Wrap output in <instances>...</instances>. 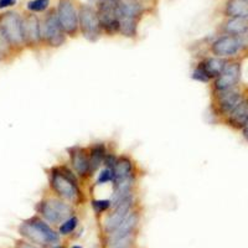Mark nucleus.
<instances>
[{
  "mask_svg": "<svg viewBox=\"0 0 248 248\" xmlns=\"http://www.w3.org/2000/svg\"><path fill=\"white\" fill-rule=\"evenodd\" d=\"M46 171L51 191L56 196L74 206H81L86 202V196L79 186V178L71 165L60 164Z\"/></svg>",
  "mask_w": 248,
  "mask_h": 248,
  "instance_id": "1",
  "label": "nucleus"
},
{
  "mask_svg": "<svg viewBox=\"0 0 248 248\" xmlns=\"http://www.w3.org/2000/svg\"><path fill=\"white\" fill-rule=\"evenodd\" d=\"M19 233L26 238V241L43 248H50L59 245L61 243L62 237L59 231L52 229V226L40 216L31 217L20 223Z\"/></svg>",
  "mask_w": 248,
  "mask_h": 248,
  "instance_id": "2",
  "label": "nucleus"
},
{
  "mask_svg": "<svg viewBox=\"0 0 248 248\" xmlns=\"http://www.w3.org/2000/svg\"><path fill=\"white\" fill-rule=\"evenodd\" d=\"M247 93L248 86L243 85V83L231 88V90L211 93L210 110H211L214 118H216L217 122L225 119L237 106L240 105Z\"/></svg>",
  "mask_w": 248,
  "mask_h": 248,
  "instance_id": "3",
  "label": "nucleus"
},
{
  "mask_svg": "<svg viewBox=\"0 0 248 248\" xmlns=\"http://www.w3.org/2000/svg\"><path fill=\"white\" fill-rule=\"evenodd\" d=\"M36 212L51 226H60L74 216L75 209L74 205L62 200L54 194L52 196H47L37 202Z\"/></svg>",
  "mask_w": 248,
  "mask_h": 248,
  "instance_id": "4",
  "label": "nucleus"
},
{
  "mask_svg": "<svg viewBox=\"0 0 248 248\" xmlns=\"http://www.w3.org/2000/svg\"><path fill=\"white\" fill-rule=\"evenodd\" d=\"M119 34L128 39L138 35V25L143 15V6L138 0H118Z\"/></svg>",
  "mask_w": 248,
  "mask_h": 248,
  "instance_id": "5",
  "label": "nucleus"
},
{
  "mask_svg": "<svg viewBox=\"0 0 248 248\" xmlns=\"http://www.w3.org/2000/svg\"><path fill=\"white\" fill-rule=\"evenodd\" d=\"M242 57L230 59L222 74L211 82V93L231 90L242 83Z\"/></svg>",
  "mask_w": 248,
  "mask_h": 248,
  "instance_id": "6",
  "label": "nucleus"
},
{
  "mask_svg": "<svg viewBox=\"0 0 248 248\" xmlns=\"http://www.w3.org/2000/svg\"><path fill=\"white\" fill-rule=\"evenodd\" d=\"M0 31L10 45L20 46L25 43L24 39V19L15 12L0 15Z\"/></svg>",
  "mask_w": 248,
  "mask_h": 248,
  "instance_id": "7",
  "label": "nucleus"
},
{
  "mask_svg": "<svg viewBox=\"0 0 248 248\" xmlns=\"http://www.w3.org/2000/svg\"><path fill=\"white\" fill-rule=\"evenodd\" d=\"M79 31L82 36L90 43H96L102 36V26L97 9L90 5H82L78 12Z\"/></svg>",
  "mask_w": 248,
  "mask_h": 248,
  "instance_id": "8",
  "label": "nucleus"
},
{
  "mask_svg": "<svg viewBox=\"0 0 248 248\" xmlns=\"http://www.w3.org/2000/svg\"><path fill=\"white\" fill-rule=\"evenodd\" d=\"M41 31H43V41L50 47H61L62 45H65L67 35L65 34L60 24L56 10H51L47 13L41 25Z\"/></svg>",
  "mask_w": 248,
  "mask_h": 248,
  "instance_id": "9",
  "label": "nucleus"
},
{
  "mask_svg": "<svg viewBox=\"0 0 248 248\" xmlns=\"http://www.w3.org/2000/svg\"><path fill=\"white\" fill-rule=\"evenodd\" d=\"M141 222V209L140 206L137 205L132 211L128 214V216L122 221L121 225L117 227L114 231L110 233L106 234L103 241H105V247L108 248L113 242H116L117 240L122 238L124 236H128L134 232H139V226Z\"/></svg>",
  "mask_w": 248,
  "mask_h": 248,
  "instance_id": "10",
  "label": "nucleus"
},
{
  "mask_svg": "<svg viewBox=\"0 0 248 248\" xmlns=\"http://www.w3.org/2000/svg\"><path fill=\"white\" fill-rule=\"evenodd\" d=\"M57 17L65 34L76 37L79 31V15L71 0H60L56 9Z\"/></svg>",
  "mask_w": 248,
  "mask_h": 248,
  "instance_id": "11",
  "label": "nucleus"
},
{
  "mask_svg": "<svg viewBox=\"0 0 248 248\" xmlns=\"http://www.w3.org/2000/svg\"><path fill=\"white\" fill-rule=\"evenodd\" d=\"M118 0H98L97 13L103 32L108 35H116L119 32L118 21Z\"/></svg>",
  "mask_w": 248,
  "mask_h": 248,
  "instance_id": "12",
  "label": "nucleus"
},
{
  "mask_svg": "<svg viewBox=\"0 0 248 248\" xmlns=\"http://www.w3.org/2000/svg\"><path fill=\"white\" fill-rule=\"evenodd\" d=\"M209 52L211 56L221 59H234L241 56V45L237 36L233 35H220L210 44ZM243 59V57H242Z\"/></svg>",
  "mask_w": 248,
  "mask_h": 248,
  "instance_id": "13",
  "label": "nucleus"
},
{
  "mask_svg": "<svg viewBox=\"0 0 248 248\" xmlns=\"http://www.w3.org/2000/svg\"><path fill=\"white\" fill-rule=\"evenodd\" d=\"M137 205L138 203H137L136 195H134V196H130V198L122 201L116 207L110 209L109 214L106 215L105 220H103V226H102V231H103L105 236L114 231Z\"/></svg>",
  "mask_w": 248,
  "mask_h": 248,
  "instance_id": "14",
  "label": "nucleus"
},
{
  "mask_svg": "<svg viewBox=\"0 0 248 248\" xmlns=\"http://www.w3.org/2000/svg\"><path fill=\"white\" fill-rule=\"evenodd\" d=\"M66 152L70 159V165L76 172V175L82 180H87L92 176L91 174V164H90V153L88 147L82 145H72L66 148Z\"/></svg>",
  "mask_w": 248,
  "mask_h": 248,
  "instance_id": "15",
  "label": "nucleus"
},
{
  "mask_svg": "<svg viewBox=\"0 0 248 248\" xmlns=\"http://www.w3.org/2000/svg\"><path fill=\"white\" fill-rule=\"evenodd\" d=\"M248 121V93L245 98L241 101V103L230 113L229 116L220 122L221 124L229 127L230 129L234 132H240L243 129Z\"/></svg>",
  "mask_w": 248,
  "mask_h": 248,
  "instance_id": "16",
  "label": "nucleus"
},
{
  "mask_svg": "<svg viewBox=\"0 0 248 248\" xmlns=\"http://www.w3.org/2000/svg\"><path fill=\"white\" fill-rule=\"evenodd\" d=\"M113 171V181L112 185L122 183L127 179L134 178L137 176L136 163L133 160L132 156L127 154H122L118 156L116 165L112 169Z\"/></svg>",
  "mask_w": 248,
  "mask_h": 248,
  "instance_id": "17",
  "label": "nucleus"
},
{
  "mask_svg": "<svg viewBox=\"0 0 248 248\" xmlns=\"http://www.w3.org/2000/svg\"><path fill=\"white\" fill-rule=\"evenodd\" d=\"M24 39L25 44L30 46L39 45L43 41L41 24L36 15H29L24 17Z\"/></svg>",
  "mask_w": 248,
  "mask_h": 248,
  "instance_id": "18",
  "label": "nucleus"
},
{
  "mask_svg": "<svg viewBox=\"0 0 248 248\" xmlns=\"http://www.w3.org/2000/svg\"><path fill=\"white\" fill-rule=\"evenodd\" d=\"M229 60L230 59H221V57L211 56L210 55V56H206L203 59H201L198 65L205 71V74L209 76V78L212 82L216 77H218L222 74V71L225 70Z\"/></svg>",
  "mask_w": 248,
  "mask_h": 248,
  "instance_id": "19",
  "label": "nucleus"
},
{
  "mask_svg": "<svg viewBox=\"0 0 248 248\" xmlns=\"http://www.w3.org/2000/svg\"><path fill=\"white\" fill-rule=\"evenodd\" d=\"M107 147L103 141L93 143L88 147V153H90V164H91V174L92 176L103 167L105 163L106 154H107Z\"/></svg>",
  "mask_w": 248,
  "mask_h": 248,
  "instance_id": "20",
  "label": "nucleus"
},
{
  "mask_svg": "<svg viewBox=\"0 0 248 248\" xmlns=\"http://www.w3.org/2000/svg\"><path fill=\"white\" fill-rule=\"evenodd\" d=\"M223 13L227 17L248 19V0H227Z\"/></svg>",
  "mask_w": 248,
  "mask_h": 248,
  "instance_id": "21",
  "label": "nucleus"
},
{
  "mask_svg": "<svg viewBox=\"0 0 248 248\" xmlns=\"http://www.w3.org/2000/svg\"><path fill=\"white\" fill-rule=\"evenodd\" d=\"M248 29V19H240V17H229L222 24L221 31L225 35H233L238 36L243 31Z\"/></svg>",
  "mask_w": 248,
  "mask_h": 248,
  "instance_id": "22",
  "label": "nucleus"
},
{
  "mask_svg": "<svg viewBox=\"0 0 248 248\" xmlns=\"http://www.w3.org/2000/svg\"><path fill=\"white\" fill-rule=\"evenodd\" d=\"M79 220L78 217L76 215H74L72 217H70L68 220H66L65 222H62L61 225L59 226V233L61 236H68L72 232H75V230L77 229V226H78Z\"/></svg>",
  "mask_w": 248,
  "mask_h": 248,
  "instance_id": "23",
  "label": "nucleus"
},
{
  "mask_svg": "<svg viewBox=\"0 0 248 248\" xmlns=\"http://www.w3.org/2000/svg\"><path fill=\"white\" fill-rule=\"evenodd\" d=\"M91 206H92V209L94 210L97 215H101L112 209V201H110V199H103V200L102 199H99V200L93 199L91 201Z\"/></svg>",
  "mask_w": 248,
  "mask_h": 248,
  "instance_id": "24",
  "label": "nucleus"
},
{
  "mask_svg": "<svg viewBox=\"0 0 248 248\" xmlns=\"http://www.w3.org/2000/svg\"><path fill=\"white\" fill-rule=\"evenodd\" d=\"M50 5V0H32L28 3V9L30 12L41 13L45 12Z\"/></svg>",
  "mask_w": 248,
  "mask_h": 248,
  "instance_id": "25",
  "label": "nucleus"
},
{
  "mask_svg": "<svg viewBox=\"0 0 248 248\" xmlns=\"http://www.w3.org/2000/svg\"><path fill=\"white\" fill-rule=\"evenodd\" d=\"M191 77H192V79H195V81L202 82V83H211V79L209 78V76L205 74V71H203L199 65H196L194 67Z\"/></svg>",
  "mask_w": 248,
  "mask_h": 248,
  "instance_id": "26",
  "label": "nucleus"
},
{
  "mask_svg": "<svg viewBox=\"0 0 248 248\" xmlns=\"http://www.w3.org/2000/svg\"><path fill=\"white\" fill-rule=\"evenodd\" d=\"M113 181V171L112 169H108V168H105L99 172V176L96 181V186L98 185H105V184L112 183Z\"/></svg>",
  "mask_w": 248,
  "mask_h": 248,
  "instance_id": "27",
  "label": "nucleus"
},
{
  "mask_svg": "<svg viewBox=\"0 0 248 248\" xmlns=\"http://www.w3.org/2000/svg\"><path fill=\"white\" fill-rule=\"evenodd\" d=\"M237 39H238L241 45V56L245 59L246 56H248V29L246 31H243L242 34L238 35Z\"/></svg>",
  "mask_w": 248,
  "mask_h": 248,
  "instance_id": "28",
  "label": "nucleus"
},
{
  "mask_svg": "<svg viewBox=\"0 0 248 248\" xmlns=\"http://www.w3.org/2000/svg\"><path fill=\"white\" fill-rule=\"evenodd\" d=\"M119 155L116 154V152H107L105 158V163H103V167L108 168V169H113L114 165H116L117 160H118Z\"/></svg>",
  "mask_w": 248,
  "mask_h": 248,
  "instance_id": "29",
  "label": "nucleus"
},
{
  "mask_svg": "<svg viewBox=\"0 0 248 248\" xmlns=\"http://www.w3.org/2000/svg\"><path fill=\"white\" fill-rule=\"evenodd\" d=\"M16 248H43V247L34 245V243L29 242V241L26 240H19L16 241Z\"/></svg>",
  "mask_w": 248,
  "mask_h": 248,
  "instance_id": "30",
  "label": "nucleus"
},
{
  "mask_svg": "<svg viewBox=\"0 0 248 248\" xmlns=\"http://www.w3.org/2000/svg\"><path fill=\"white\" fill-rule=\"evenodd\" d=\"M16 0H0V9L9 8V6L15 5Z\"/></svg>",
  "mask_w": 248,
  "mask_h": 248,
  "instance_id": "31",
  "label": "nucleus"
},
{
  "mask_svg": "<svg viewBox=\"0 0 248 248\" xmlns=\"http://www.w3.org/2000/svg\"><path fill=\"white\" fill-rule=\"evenodd\" d=\"M241 136H242L243 140H245L246 143H248V121L247 123H246L245 127H243V129L241 130Z\"/></svg>",
  "mask_w": 248,
  "mask_h": 248,
  "instance_id": "32",
  "label": "nucleus"
},
{
  "mask_svg": "<svg viewBox=\"0 0 248 248\" xmlns=\"http://www.w3.org/2000/svg\"><path fill=\"white\" fill-rule=\"evenodd\" d=\"M50 248H66V247H65V245L59 243V245H55V246H52V247H50Z\"/></svg>",
  "mask_w": 248,
  "mask_h": 248,
  "instance_id": "33",
  "label": "nucleus"
},
{
  "mask_svg": "<svg viewBox=\"0 0 248 248\" xmlns=\"http://www.w3.org/2000/svg\"><path fill=\"white\" fill-rule=\"evenodd\" d=\"M117 248H138L137 245H130V246H125V247H117Z\"/></svg>",
  "mask_w": 248,
  "mask_h": 248,
  "instance_id": "34",
  "label": "nucleus"
},
{
  "mask_svg": "<svg viewBox=\"0 0 248 248\" xmlns=\"http://www.w3.org/2000/svg\"><path fill=\"white\" fill-rule=\"evenodd\" d=\"M71 248H83V247H82V246L76 245V246H72V247H71Z\"/></svg>",
  "mask_w": 248,
  "mask_h": 248,
  "instance_id": "35",
  "label": "nucleus"
}]
</instances>
